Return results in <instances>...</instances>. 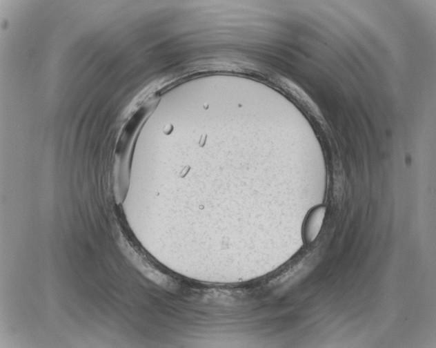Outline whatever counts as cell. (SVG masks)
I'll list each match as a JSON object with an SVG mask.
<instances>
[{"label":"cell","instance_id":"6da1fadb","mask_svg":"<svg viewBox=\"0 0 436 348\" xmlns=\"http://www.w3.org/2000/svg\"><path fill=\"white\" fill-rule=\"evenodd\" d=\"M326 212V206L319 205L308 213L303 227V238L306 244L313 242L317 238L325 219Z\"/></svg>","mask_w":436,"mask_h":348}]
</instances>
